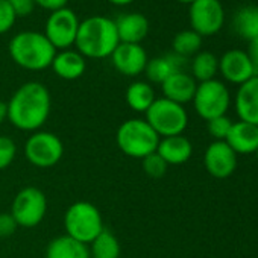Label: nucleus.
Segmentation results:
<instances>
[{
  "label": "nucleus",
  "instance_id": "nucleus-17",
  "mask_svg": "<svg viewBox=\"0 0 258 258\" xmlns=\"http://www.w3.org/2000/svg\"><path fill=\"white\" fill-rule=\"evenodd\" d=\"M237 155H250L258 149V126L237 120L225 140Z\"/></svg>",
  "mask_w": 258,
  "mask_h": 258
},
{
  "label": "nucleus",
  "instance_id": "nucleus-39",
  "mask_svg": "<svg viewBox=\"0 0 258 258\" xmlns=\"http://www.w3.org/2000/svg\"><path fill=\"white\" fill-rule=\"evenodd\" d=\"M255 155H256V160H258V149H256V152H255Z\"/></svg>",
  "mask_w": 258,
  "mask_h": 258
},
{
  "label": "nucleus",
  "instance_id": "nucleus-35",
  "mask_svg": "<svg viewBox=\"0 0 258 258\" xmlns=\"http://www.w3.org/2000/svg\"><path fill=\"white\" fill-rule=\"evenodd\" d=\"M246 53H247V56H249V59H250V62H252L255 76H258V38L247 41Z\"/></svg>",
  "mask_w": 258,
  "mask_h": 258
},
{
  "label": "nucleus",
  "instance_id": "nucleus-21",
  "mask_svg": "<svg viewBox=\"0 0 258 258\" xmlns=\"http://www.w3.org/2000/svg\"><path fill=\"white\" fill-rule=\"evenodd\" d=\"M50 67L61 79L75 81V79H79L85 73L87 61L78 50L66 49V50L56 52Z\"/></svg>",
  "mask_w": 258,
  "mask_h": 258
},
{
  "label": "nucleus",
  "instance_id": "nucleus-33",
  "mask_svg": "<svg viewBox=\"0 0 258 258\" xmlns=\"http://www.w3.org/2000/svg\"><path fill=\"white\" fill-rule=\"evenodd\" d=\"M17 16H29L35 8V0H8Z\"/></svg>",
  "mask_w": 258,
  "mask_h": 258
},
{
  "label": "nucleus",
  "instance_id": "nucleus-12",
  "mask_svg": "<svg viewBox=\"0 0 258 258\" xmlns=\"http://www.w3.org/2000/svg\"><path fill=\"white\" fill-rule=\"evenodd\" d=\"M237 154L228 146L226 142H213L204 154L205 170L217 179L229 178L238 164Z\"/></svg>",
  "mask_w": 258,
  "mask_h": 258
},
{
  "label": "nucleus",
  "instance_id": "nucleus-34",
  "mask_svg": "<svg viewBox=\"0 0 258 258\" xmlns=\"http://www.w3.org/2000/svg\"><path fill=\"white\" fill-rule=\"evenodd\" d=\"M67 2L69 0H35V5H38L40 8L46 10V11H58L62 8H67Z\"/></svg>",
  "mask_w": 258,
  "mask_h": 258
},
{
  "label": "nucleus",
  "instance_id": "nucleus-29",
  "mask_svg": "<svg viewBox=\"0 0 258 258\" xmlns=\"http://www.w3.org/2000/svg\"><path fill=\"white\" fill-rule=\"evenodd\" d=\"M142 167H143V172L148 176H151L154 179H158V178H163L166 175L169 166L157 152H154V154H151V155H148V157H145L142 160Z\"/></svg>",
  "mask_w": 258,
  "mask_h": 258
},
{
  "label": "nucleus",
  "instance_id": "nucleus-26",
  "mask_svg": "<svg viewBox=\"0 0 258 258\" xmlns=\"http://www.w3.org/2000/svg\"><path fill=\"white\" fill-rule=\"evenodd\" d=\"M90 256L91 258H118L120 256V243L117 237L109 231L103 229L91 243Z\"/></svg>",
  "mask_w": 258,
  "mask_h": 258
},
{
  "label": "nucleus",
  "instance_id": "nucleus-36",
  "mask_svg": "<svg viewBox=\"0 0 258 258\" xmlns=\"http://www.w3.org/2000/svg\"><path fill=\"white\" fill-rule=\"evenodd\" d=\"M8 118V103L0 100V124Z\"/></svg>",
  "mask_w": 258,
  "mask_h": 258
},
{
  "label": "nucleus",
  "instance_id": "nucleus-10",
  "mask_svg": "<svg viewBox=\"0 0 258 258\" xmlns=\"http://www.w3.org/2000/svg\"><path fill=\"white\" fill-rule=\"evenodd\" d=\"M191 31L198 35L211 37L220 32L225 25V10L220 0H195L188 8Z\"/></svg>",
  "mask_w": 258,
  "mask_h": 258
},
{
  "label": "nucleus",
  "instance_id": "nucleus-16",
  "mask_svg": "<svg viewBox=\"0 0 258 258\" xmlns=\"http://www.w3.org/2000/svg\"><path fill=\"white\" fill-rule=\"evenodd\" d=\"M114 22L120 43L140 44L149 34V20L145 14L127 13L118 16Z\"/></svg>",
  "mask_w": 258,
  "mask_h": 258
},
{
  "label": "nucleus",
  "instance_id": "nucleus-19",
  "mask_svg": "<svg viewBox=\"0 0 258 258\" xmlns=\"http://www.w3.org/2000/svg\"><path fill=\"white\" fill-rule=\"evenodd\" d=\"M196 87H198V82L187 72L173 73L161 84L163 94H164L163 97L179 105H185L193 100Z\"/></svg>",
  "mask_w": 258,
  "mask_h": 258
},
{
  "label": "nucleus",
  "instance_id": "nucleus-28",
  "mask_svg": "<svg viewBox=\"0 0 258 258\" xmlns=\"http://www.w3.org/2000/svg\"><path fill=\"white\" fill-rule=\"evenodd\" d=\"M232 123L234 121L228 115L214 117V118L207 121L208 134L214 139V142H225L228 134H229V131H231Z\"/></svg>",
  "mask_w": 258,
  "mask_h": 258
},
{
  "label": "nucleus",
  "instance_id": "nucleus-15",
  "mask_svg": "<svg viewBox=\"0 0 258 258\" xmlns=\"http://www.w3.org/2000/svg\"><path fill=\"white\" fill-rule=\"evenodd\" d=\"M238 120L258 126V76L241 84L234 97Z\"/></svg>",
  "mask_w": 258,
  "mask_h": 258
},
{
  "label": "nucleus",
  "instance_id": "nucleus-14",
  "mask_svg": "<svg viewBox=\"0 0 258 258\" xmlns=\"http://www.w3.org/2000/svg\"><path fill=\"white\" fill-rule=\"evenodd\" d=\"M115 70L124 76H139L145 73L148 64V53L142 44L120 43L111 55Z\"/></svg>",
  "mask_w": 258,
  "mask_h": 258
},
{
  "label": "nucleus",
  "instance_id": "nucleus-27",
  "mask_svg": "<svg viewBox=\"0 0 258 258\" xmlns=\"http://www.w3.org/2000/svg\"><path fill=\"white\" fill-rule=\"evenodd\" d=\"M201 47H202V37L198 35L191 29H185V31L178 32L172 41L173 52L176 55L184 56V58L195 56L198 52H201Z\"/></svg>",
  "mask_w": 258,
  "mask_h": 258
},
{
  "label": "nucleus",
  "instance_id": "nucleus-9",
  "mask_svg": "<svg viewBox=\"0 0 258 258\" xmlns=\"http://www.w3.org/2000/svg\"><path fill=\"white\" fill-rule=\"evenodd\" d=\"M47 211V198L38 187H25L22 188L11 207V214L19 226L34 228L40 225Z\"/></svg>",
  "mask_w": 258,
  "mask_h": 258
},
{
  "label": "nucleus",
  "instance_id": "nucleus-6",
  "mask_svg": "<svg viewBox=\"0 0 258 258\" xmlns=\"http://www.w3.org/2000/svg\"><path fill=\"white\" fill-rule=\"evenodd\" d=\"M145 114V120L151 124L160 139L182 136L188 124V114L184 105L175 103L166 97L155 99Z\"/></svg>",
  "mask_w": 258,
  "mask_h": 258
},
{
  "label": "nucleus",
  "instance_id": "nucleus-23",
  "mask_svg": "<svg viewBox=\"0 0 258 258\" xmlns=\"http://www.w3.org/2000/svg\"><path fill=\"white\" fill-rule=\"evenodd\" d=\"M232 29L246 41L258 38V5H244L237 10L232 17Z\"/></svg>",
  "mask_w": 258,
  "mask_h": 258
},
{
  "label": "nucleus",
  "instance_id": "nucleus-32",
  "mask_svg": "<svg viewBox=\"0 0 258 258\" xmlns=\"http://www.w3.org/2000/svg\"><path fill=\"white\" fill-rule=\"evenodd\" d=\"M17 222L14 220L11 213H2L0 214V237H10L17 229Z\"/></svg>",
  "mask_w": 258,
  "mask_h": 258
},
{
  "label": "nucleus",
  "instance_id": "nucleus-37",
  "mask_svg": "<svg viewBox=\"0 0 258 258\" xmlns=\"http://www.w3.org/2000/svg\"><path fill=\"white\" fill-rule=\"evenodd\" d=\"M108 2L112 4V5H117V7H124V5L133 4L134 0H108Z\"/></svg>",
  "mask_w": 258,
  "mask_h": 258
},
{
  "label": "nucleus",
  "instance_id": "nucleus-20",
  "mask_svg": "<svg viewBox=\"0 0 258 258\" xmlns=\"http://www.w3.org/2000/svg\"><path fill=\"white\" fill-rule=\"evenodd\" d=\"M157 154L167 163V166H181L193 155V145L184 136H173L160 139Z\"/></svg>",
  "mask_w": 258,
  "mask_h": 258
},
{
  "label": "nucleus",
  "instance_id": "nucleus-8",
  "mask_svg": "<svg viewBox=\"0 0 258 258\" xmlns=\"http://www.w3.org/2000/svg\"><path fill=\"white\" fill-rule=\"evenodd\" d=\"M25 155L32 166L49 169L62 160L64 145L53 133L35 131L25 143Z\"/></svg>",
  "mask_w": 258,
  "mask_h": 258
},
{
  "label": "nucleus",
  "instance_id": "nucleus-25",
  "mask_svg": "<svg viewBox=\"0 0 258 258\" xmlns=\"http://www.w3.org/2000/svg\"><path fill=\"white\" fill-rule=\"evenodd\" d=\"M155 99L157 97L154 88L151 87V84L143 81L133 82L126 90V103L129 108L137 112H146Z\"/></svg>",
  "mask_w": 258,
  "mask_h": 258
},
{
  "label": "nucleus",
  "instance_id": "nucleus-18",
  "mask_svg": "<svg viewBox=\"0 0 258 258\" xmlns=\"http://www.w3.org/2000/svg\"><path fill=\"white\" fill-rule=\"evenodd\" d=\"M187 64H188V58H184V56L172 52V53H167L164 56L149 59L146 64L145 73L151 82L161 85L173 73L185 72Z\"/></svg>",
  "mask_w": 258,
  "mask_h": 258
},
{
  "label": "nucleus",
  "instance_id": "nucleus-30",
  "mask_svg": "<svg viewBox=\"0 0 258 258\" xmlns=\"http://www.w3.org/2000/svg\"><path fill=\"white\" fill-rule=\"evenodd\" d=\"M17 154V146L13 139L0 136V170L11 166Z\"/></svg>",
  "mask_w": 258,
  "mask_h": 258
},
{
  "label": "nucleus",
  "instance_id": "nucleus-22",
  "mask_svg": "<svg viewBox=\"0 0 258 258\" xmlns=\"http://www.w3.org/2000/svg\"><path fill=\"white\" fill-rule=\"evenodd\" d=\"M46 258H90V252L87 244L64 234L47 244Z\"/></svg>",
  "mask_w": 258,
  "mask_h": 258
},
{
  "label": "nucleus",
  "instance_id": "nucleus-5",
  "mask_svg": "<svg viewBox=\"0 0 258 258\" xmlns=\"http://www.w3.org/2000/svg\"><path fill=\"white\" fill-rule=\"evenodd\" d=\"M66 234L84 244H90L103 229V219L96 205L87 201L72 204L64 214Z\"/></svg>",
  "mask_w": 258,
  "mask_h": 258
},
{
  "label": "nucleus",
  "instance_id": "nucleus-38",
  "mask_svg": "<svg viewBox=\"0 0 258 258\" xmlns=\"http://www.w3.org/2000/svg\"><path fill=\"white\" fill-rule=\"evenodd\" d=\"M176 2H179V4H187V5H190L191 2H195V0H176Z\"/></svg>",
  "mask_w": 258,
  "mask_h": 258
},
{
  "label": "nucleus",
  "instance_id": "nucleus-1",
  "mask_svg": "<svg viewBox=\"0 0 258 258\" xmlns=\"http://www.w3.org/2000/svg\"><path fill=\"white\" fill-rule=\"evenodd\" d=\"M52 108L49 90L40 82L19 87L8 102V120L20 131L35 133L46 123Z\"/></svg>",
  "mask_w": 258,
  "mask_h": 258
},
{
  "label": "nucleus",
  "instance_id": "nucleus-11",
  "mask_svg": "<svg viewBox=\"0 0 258 258\" xmlns=\"http://www.w3.org/2000/svg\"><path fill=\"white\" fill-rule=\"evenodd\" d=\"M79 19L70 8H62L58 11L50 13L46 26H44V35L52 43V46L58 50L70 49L78 35L79 29Z\"/></svg>",
  "mask_w": 258,
  "mask_h": 258
},
{
  "label": "nucleus",
  "instance_id": "nucleus-24",
  "mask_svg": "<svg viewBox=\"0 0 258 258\" xmlns=\"http://www.w3.org/2000/svg\"><path fill=\"white\" fill-rule=\"evenodd\" d=\"M191 76L196 82H207L216 79L219 73V58L208 50L198 52L190 62Z\"/></svg>",
  "mask_w": 258,
  "mask_h": 258
},
{
  "label": "nucleus",
  "instance_id": "nucleus-31",
  "mask_svg": "<svg viewBox=\"0 0 258 258\" xmlns=\"http://www.w3.org/2000/svg\"><path fill=\"white\" fill-rule=\"evenodd\" d=\"M17 14L8 4V0H0V35L7 34L16 23Z\"/></svg>",
  "mask_w": 258,
  "mask_h": 258
},
{
  "label": "nucleus",
  "instance_id": "nucleus-2",
  "mask_svg": "<svg viewBox=\"0 0 258 258\" xmlns=\"http://www.w3.org/2000/svg\"><path fill=\"white\" fill-rule=\"evenodd\" d=\"M76 49L84 58L102 59L112 55L120 44L115 22L105 16H93L79 23Z\"/></svg>",
  "mask_w": 258,
  "mask_h": 258
},
{
  "label": "nucleus",
  "instance_id": "nucleus-13",
  "mask_svg": "<svg viewBox=\"0 0 258 258\" xmlns=\"http://www.w3.org/2000/svg\"><path fill=\"white\" fill-rule=\"evenodd\" d=\"M219 73L226 82L238 87L255 76L252 62L246 50H240V49L226 50L219 58Z\"/></svg>",
  "mask_w": 258,
  "mask_h": 258
},
{
  "label": "nucleus",
  "instance_id": "nucleus-7",
  "mask_svg": "<svg viewBox=\"0 0 258 258\" xmlns=\"http://www.w3.org/2000/svg\"><path fill=\"white\" fill-rule=\"evenodd\" d=\"M231 100V93L226 84L219 79H211L198 84L191 102L198 115L208 121L214 117L226 115Z\"/></svg>",
  "mask_w": 258,
  "mask_h": 258
},
{
  "label": "nucleus",
  "instance_id": "nucleus-3",
  "mask_svg": "<svg viewBox=\"0 0 258 258\" xmlns=\"http://www.w3.org/2000/svg\"><path fill=\"white\" fill-rule=\"evenodd\" d=\"M13 61L31 72H40L52 66L56 49L44 34L35 31H23L14 35L8 46Z\"/></svg>",
  "mask_w": 258,
  "mask_h": 258
},
{
  "label": "nucleus",
  "instance_id": "nucleus-4",
  "mask_svg": "<svg viewBox=\"0 0 258 258\" xmlns=\"http://www.w3.org/2000/svg\"><path fill=\"white\" fill-rule=\"evenodd\" d=\"M115 142L124 155L143 160L157 152L160 137L145 118H129L118 126Z\"/></svg>",
  "mask_w": 258,
  "mask_h": 258
}]
</instances>
